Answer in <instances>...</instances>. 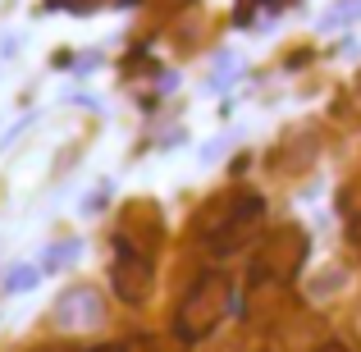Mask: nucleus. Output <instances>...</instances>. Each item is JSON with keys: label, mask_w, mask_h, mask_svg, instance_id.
<instances>
[{"label": "nucleus", "mask_w": 361, "mask_h": 352, "mask_svg": "<svg viewBox=\"0 0 361 352\" xmlns=\"http://www.w3.org/2000/svg\"><path fill=\"white\" fill-rule=\"evenodd\" d=\"M224 307H229V274L224 270H206L202 279L188 289L183 311H178L174 329L183 344H202L206 334H215V325L224 320Z\"/></svg>", "instance_id": "obj_1"}, {"label": "nucleus", "mask_w": 361, "mask_h": 352, "mask_svg": "<svg viewBox=\"0 0 361 352\" xmlns=\"http://www.w3.org/2000/svg\"><path fill=\"white\" fill-rule=\"evenodd\" d=\"M110 279H115V298H123L128 307H137V302H147V293H151V261L142 252H119Z\"/></svg>", "instance_id": "obj_2"}, {"label": "nucleus", "mask_w": 361, "mask_h": 352, "mask_svg": "<svg viewBox=\"0 0 361 352\" xmlns=\"http://www.w3.org/2000/svg\"><path fill=\"white\" fill-rule=\"evenodd\" d=\"M302 256H307V233H302V229H279L270 243L261 247L256 270H265V274H293L302 265Z\"/></svg>", "instance_id": "obj_3"}, {"label": "nucleus", "mask_w": 361, "mask_h": 352, "mask_svg": "<svg viewBox=\"0 0 361 352\" xmlns=\"http://www.w3.org/2000/svg\"><path fill=\"white\" fill-rule=\"evenodd\" d=\"M55 320L64 329H92L106 320V307H101V293L97 289H69L55 307Z\"/></svg>", "instance_id": "obj_4"}, {"label": "nucleus", "mask_w": 361, "mask_h": 352, "mask_svg": "<svg viewBox=\"0 0 361 352\" xmlns=\"http://www.w3.org/2000/svg\"><path fill=\"white\" fill-rule=\"evenodd\" d=\"M261 211H265V202L261 197H252V193H243L238 202H233V211H229V220L220 224V233L211 238V247L215 252H233V247L247 238V229H252L256 220H261Z\"/></svg>", "instance_id": "obj_5"}, {"label": "nucleus", "mask_w": 361, "mask_h": 352, "mask_svg": "<svg viewBox=\"0 0 361 352\" xmlns=\"http://www.w3.org/2000/svg\"><path fill=\"white\" fill-rule=\"evenodd\" d=\"M73 256H78V238L46 247V252H42V274H46V270H60V265H64V261H73Z\"/></svg>", "instance_id": "obj_6"}, {"label": "nucleus", "mask_w": 361, "mask_h": 352, "mask_svg": "<svg viewBox=\"0 0 361 352\" xmlns=\"http://www.w3.org/2000/svg\"><path fill=\"white\" fill-rule=\"evenodd\" d=\"M37 279H42V265H14L5 274V293H27Z\"/></svg>", "instance_id": "obj_7"}, {"label": "nucleus", "mask_w": 361, "mask_h": 352, "mask_svg": "<svg viewBox=\"0 0 361 352\" xmlns=\"http://www.w3.org/2000/svg\"><path fill=\"white\" fill-rule=\"evenodd\" d=\"M357 9H361V0H348V5H338L334 14L325 18V28H338V23H353V18H357Z\"/></svg>", "instance_id": "obj_8"}, {"label": "nucleus", "mask_w": 361, "mask_h": 352, "mask_svg": "<svg viewBox=\"0 0 361 352\" xmlns=\"http://www.w3.org/2000/svg\"><path fill=\"white\" fill-rule=\"evenodd\" d=\"M101 0H46V9H73V14H87V9H97Z\"/></svg>", "instance_id": "obj_9"}, {"label": "nucleus", "mask_w": 361, "mask_h": 352, "mask_svg": "<svg viewBox=\"0 0 361 352\" xmlns=\"http://www.w3.org/2000/svg\"><path fill=\"white\" fill-rule=\"evenodd\" d=\"M119 352H151V344H147V339H128Z\"/></svg>", "instance_id": "obj_10"}, {"label": "nucleus", "mask_w": 361, "mask_h": 352, "mask_svg": "<svg viewBox=\"0 0 361 352\" xmlns=\"http://www.w3.org/2000/svg\"><path fill=\"white\" fill-rule=\"evenodd\" d=\"M14 42H18V37H0V60H9V55H14Z\"/></svg>", "instance_id": "obj_11"}, {"label": "nucleus", "mask_w": 361, "mask_h": 352, "mask_svg": "<svg viewBox=\"0 0 361 352\" xmlns=\"http://www.w3.org/2000/svg\"><path fill=\"white\" fill-rule=\"evenodd\" d=\"M320 352H348V348H343V344H325Z\"/></svg>", "instance_id": "obj_12"}]
</instances>
